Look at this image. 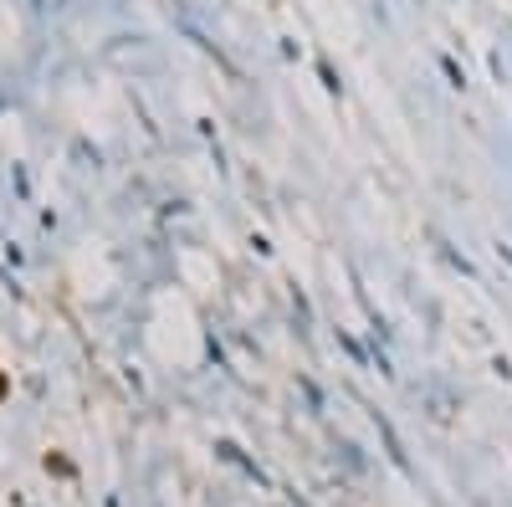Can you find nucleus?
<instances>
[{"label":"nucleus","instance_id":"f257e3e1","mask_svg":"<svg viewBox=\"0 0 512 507\" xmlns=\"http://www.w3.org/2000/svg\"><path fill=\"white\" fill-rule=\"evenodd\" d=\"M0 395H6V374H0Z\"/></svg>","mask_w":512,"mask_h":507}]
</instances>
